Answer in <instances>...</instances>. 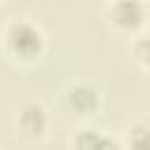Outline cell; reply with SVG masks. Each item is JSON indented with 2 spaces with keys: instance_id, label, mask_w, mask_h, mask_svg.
Wrapping results in <instances>:
<instances>
[{
  "instance_id": "3957f363",
  "label": "cell",
  "mask_w": 150,
  "mask_h": 150,
  "mask_svg": "<svg viewBox=\"0 0 150 150\" xmlns=\"http://www.w3.org/2000/svg\"><path fill=\"white\" fill-rule=\"evenodd\" d=\"M103 19H105V23L115 33L127 35V38H136L150 23V19H148V2H141V0L108 2L103 7Z\"/></svg>"
},
{
  "instance_id": "ba28073f",
  "label": "cell",
  "mask_w": 150,
  "mask_h": 150,
  "mask_svg": "<svg viewBox=\"0 0 150 150\" xmlns=\"http://www.w3.org/2000/svg\"><path fill=\"white\" fill-rule=\"evenodd\" d=\"M148 19H150V2H148Z\"/></svg>"
},
{
  "instance_id": "7a4b0ae2",
  "label": "cell",
  "mask_w": 150,
  "mask_h": 150,
  "mask_svg": "<svg viewBox=\"0 0 150 150\" xmlns=\"http://www.w3.org/2000/svg\"><path fill=\"white\" fill-rule=\"evenodd\" d=\"M61 108L68 117L89 124L103 108V91L98 84L87 80H70L61 89Z\"/></svg>"
},
{
  "instance_id": "8992f818",
  "label": "cell",
  "mask_w": 150,
  "mask_h": 150,
  "mask_svg": "<svg viewBox=\"0 0 150 150\" xmlns=\"http://www.w3.org/2000/svg\"><path fill=\"white\" fill-rule=\"evenodd\" d=\"M120 148L122 150H150V122L136 120L127 124L120 136Z\"/></svg>"
},
{
  "instance_id": "5b68a950",
  "label": "cell",
  "mask_w": 150,
  "mask_h": 150,
  "mask_svg": "<svg viewBox=\"0 0 150 150\" xmlns=\"http://www.w3.org/2000/svg\"><path fill=\"white\" fill-rule=\"evenodd\" d=\"M68 150H122L120 138L94 124H80L68 136Z\"/></svg>"
},
{
  "instance_id": "6da1fadb",
  "label": "cell",
  "mask_w": 150,
  "mask_h": 150,
  "mask_svg": "<svg viewBox=\"0 0 150 150\" xmlns=\"http://www.w3.org/2000/svg\"><path fill=\"white\" fill-rule=\"evenodd\" d=\"M47 30L30 16H12L5 21L0 33L2 54L16 66H35L47 54Z\"/></svg>"
},
{
  "instance_id": "277c9868",
  "label": "cell",
  "mask_w": 150,
  "mask_h": 150,
  "mask_svg": "<svg viewBox=\"0 0 150 150\" xmlns=\"http://www.w3.org/2000/svg\"><path fill=\"white\" fill-rule=\"evenodd\" d=\"M52 129V115L47 110V105L38 98H28L23 101L16 112H14V131L19 138L28 141V143H40L47 138Z\"/></svg>"
},
{
  "instance_id": "52a82bcc",
  "label": "cell",
  "mask_w": 150,
  "mask_h": 150,
  "mask_svg": "<svg viewBox=\"0 0 150 150\" xmlns=\"http://www.w3.org/2000/svg\"><path fill=\"white\" fill-rule=\"evenodd\" d=\"M129 56L136 63L138 70H143L145 75H150V33H141L136 38H131L129 42Z\"/></svg>"
}]
</instances>
